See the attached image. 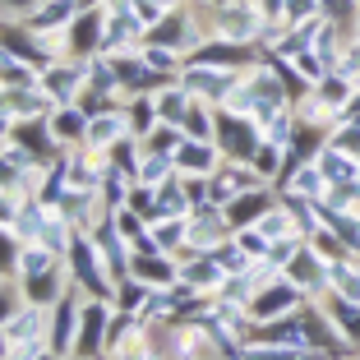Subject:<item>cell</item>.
Instances as JSON below:
<instances>
[{"instance_id": "1", "label": "cell", "mask_w": 360, "mask_h": 360, "mask_svg": "<svg viewBox=\"0 0 360 360\" xmlns=\"http://www.w3.org/2000/svg\"><path fill=\"white\" fill-rule=\"evenodd\" d=\"M203 10V28H208V37H222V42H250L259 46L264 42V10H259L255 0H231V5H217V10H208V5H199Z\"/></svg>"}, {"instance_id": "2", "label": "cell", "mask_w": 360, "mask_h": 360, "mask_svg": "<svg viewBox=\"0 0 360 360\" xmlns=\"http://www.w3.org/2000/svg\"><path fill=\"white\" fill-rule=\"evenodd\" d=\"M65 259H70V277H75V286L84 291V296H93V300H111L116 282H111V273H106L102 255H97L93 231H79L75 240H70V250H65Z\"/></svg>"}, {"instance_id": "3", "label": "cell", "mask_w": 360, "mask_h": 360, "mask_svg": "<svg viewBox=\"0 0 360 360\" xmlns=\"http://www.w3.org/2000/svg\"><path fill=\"white\" fill-rule=\"evenodd\" d=\"M305 291H300L296 282L286 273H277V277H268L264 286H259L255 296H250V305H245V314L255 319V323H268V319H282V314H296L300 305H305Z\"/></svg>"}, {"instance_id": "4", "label": "cell", "mask_w": 360, "mask_h": 360, "mask_svg": "<svg viewBox=\"0 0 360 360\" xmlns=\"http://www.w3.org/2000/svg\"><path fill=\"white\" fill-rule=\"evenodd\" d=\"M212 143L222 148V158L250 162V158H255V148L264 143V129H259V120H250V116H236V111L217 106V134H212Z\"/></svg>"}, {"instance_id": "5", "label": "cell", "mask_w": 360, "mask_h": 360, "mask_svg": "<svg viewBox=\"0 0 360 360\" xmlns=\"http://www.w3.org/2000/svg\"><path fill=\"white\" fill-rule=\"evenodd\" d=\"M19 282V291H23V300L28 305H42V309H51L56 300L75 286V277H70V259H51L46 268H37V273H28V277H14Z\"/></svg>"}, {"instance_id": "6", "label": "cell", "mask_w": 360, "mask_h": 360, "mask_svg": "<svg viewBox=\"0 0 360 360\" xmlns=\"http://www.w3.org/2000/svg\"><path fill=\"white\" fill-rule=\"evenodd\" d=\"M180 84L190 88L199 102H208V106H226V97L236 93L240 75H236V70H217V65L185 60V70H180Z\"/></svg>"}, {"instance_id": "7", "label": "cell", "mask_w": 360, "mask_h": 360, "mask_svg": "<svg viewBox=\"0 0 360 360\" xmlns=\"http://www.w3.org/2000/svg\"><path fill=\"white\" fill-rule=\"evenodd\" d=\"M116 305L111 300H93L84 296V314H79V338H75V356L84 360H102L106 356V328H111Z\"/></svg>"}, {"instance_id": "8", "label": "cell", "mask_w": 360, "mask_h": 360, "mask_svg": "<svg viewBox=\"0 0 360 360\" xmlns=\"http://www.w3.org/2000/svg\"><path fill=\"white\" fill-rule=\"evenodd\" d=\"M102 32H106V0L102 5H84L75 14V23L65 28V51L75 60H93V56H102Z\"/></svg>"}, {"instance_id": "9", "label": "cell", "mask_w": 360, "mask_h": 360, "mask_svg": "<svg viewBox=\"0 0 360 360\" xmlns=\"http://www.w3.org/2000/svg\"><path fill=\"white\" fill-rule=\"evenodd\" d=\"M226 236H231V226H226V212L217 203H199L185 217V250H194V255H212Z\"/></svg>"}, {"instance_id": "10", "label": "cell", "mask_w": 360, "mask_h": 360, "mask_svg": "<svg viewBox=\"0 0 360 360\" xmlns=\"http://www.w3.org/2000/svg\"><path fill=\"white\" fill-rule=\"evenodd\" d=\"M42 88L56 97V106H75L88 88V60H75V56H60L42 70Z\"/></svg>"}, {"instance_id": "11", "label": "cell", "mask_w": 360, "mask_h": 360, "mask_svg": "<svg viewBox=\"0 0 360 360\" xmlns=\"http://www.w3.org/2000/svg\"><path fill=\"white\" fill-rule=\"evenodd\" d=\"M282 273L291 277V282H296V286H300V291H305L309 300L328 296V259L319 255V250H314V245H309V240L300 245L296 255H291V264H286Z\"/></svg>"}, {"instance_id": "12", "label": "cell", "mask_w": 360, "mask_h": 360, "mask_svg": "<svg viewBox=\"0 0 360 360\" xmlns=\"http://www.w3.org/2000/svg\"><path fill=\"white\" fill-rule=\"evenodd\" d=\"M79 314H84V291L79 286H70L60 300L51 305V351H60V356H75V338H79Z\"/></svg>"}, {"instance_id": "13", "label": "cell", "mask_w": 360, "mask_h": 360, "mask_svg": "<svg viewBox=\"0 0 360 360\" xmlns=\"http://www.w3.org/2000/svg\"><path fill=\"white\" fill-rule=\"evenodd\" d=\"M277 194L282 199H305V203H319L328 194V176L319 171V162H300V167H286L282 180H277Z\"/></svg>"}, {"instance_id": "14", "label": "cell", "mask_w": 360, "mask_h": 360, "mask_svg": "<svg viewBox=\"0 0 360 360\" xmlns=\"http://www.w3.org/2000/svg\"><path fill=\"white\" fill-rule=\"evenodd\" d=\"M10 143H19V148H28L37 162H56L60 158V139L51 134V120L46 116H37V120H14V129H10Z\"/></svg>"}, {"instance_id": "15", "label": "cell", "mask_w": 360, "mask_h": 360, "mask_svg": "<svg viewBox=\"0 0 360 360\" xmlns=\"http://www.w3.org/2000/svg\"><path fill=\"white\" fill-rule=\"evenodd\" d=\"M277 199H282V194H277V185H255V190L236 194V199L222 208V212H226V226H231V231H240V226H255Z\"/></svg>"}, {"instance_id": "16", "label": "cell", "mask_w": 360, "mask_h": 360, "mask_svg": "<svg viewBox=\"0 0 360 360\" xmlns=\"http://www.w3.org/2000/svg\"><path fill=\"white\" fill-rule=\"evenodd\" d=\"M180 277L190 286H199L203 296H217L222 291V282H226V268L217 264V255H194V250H180Z\"/></svg>"}, {"instance_id": "17", "label": "cell", "mask_w": 360, "mask_h": 360, "mask_svg": "<svg viewBox=\"0 0 360 360\" xmlns=\"http://www.w3.org/2000/svg\"><path fill=\"white\" fill-rule=\"evenodd\" d=\"M129 277H139V282H148L153 291H162V286L180 282V259L162 255V250H153V255H129Z\"/></svg>"}, {"instance_id": "18", "label": "cell", "mask_w": 360, "mask_h": 360, "mask_svg": "<svg viewBox=\"0 0 360 360\" xmlns=\"http://www.w3.org/2000/svg\"><path fill=\"white\" fill-rule=\"evenodd\" d=\"M222 148L212 143V139H185L176 153V171L180 176H212V171L222 167Z\"/></svg>"}, {"instance_id": "19", "label": "cell", "mask_w": 360, "mask_h": 360, "mask_svg": "<svg viewBox=\"0 0 360 360\" xmlns=\"http://www.w3.org/2000/svg\"><path fill=\"white\" fill-rule=\"evenodd\" d=\"M93 240H97V255H102V264H106V273H111V282L129 277V240L116 231V222H111V217H106V222L93 231Z\"/></svg>"}, {"instance_id": "20", "label": "cell", "mask_w": 360, "mask_h": 360, "mask_svg": "<svg viewBox=\"0 0 360 360\" xmlns=\"http://www.w3.org/2000/svg\"><path fill=\"white\" fill-rule=\"evenodd\" d=\"M319 305H323V314H328V323L338 328V338L347 342L351 351L360 347V300H342V296H319Z\"/></svg>"}, {"instance_id": "21", "label": "cell", "mask_w": 360, "mask_h": 360, "mask_svg": "<svg viewBox=\"0 0 360 360\" xmlns=\"http://www.w3.org/2000/svg\"><path fill=\"white\" fill-rule=\"evenodd\" d=\"M129 134V120H125V106L120 111H102V116H88V148L93 153H111L120 139Z\"/></svg>"}, {"instance_id": "22", "label": "cell", "mask_w": 360, "mask_h": 360, "mask_svg": "<svg viewBox=\"0 0 360 360\" xmlns=\"http://www.w3.org/2000/svg\"><path fill=\"white\" fill-rule=\"evenodd\" d=\"M46 120H51V134L60 139V148H79V143L88 139V111L79 102L75 106H56Z\"/></svg>"}, {"instance_id": "23", "label": "cell", "mask_w": 360, "mask_h": 360, "mask_svg": "<svg viewBox=\"0 0 360 360\" xmlns=\"http://www.w3.org/2000/svg\"><path fill=\"white\" fill-rule=\"evenodd\" d=\"M255 226L268 236V240H296V236L305 240V231H300V222H296V208H291L286 199H277V203L264 212V217H259Z\"/></svg>"}, {"instance_id": "24", "label": "cell", "mask_w": 360, "mask_h": 360, "mask_svg": "<svg viewBox=\"0 0 360 360\" xmlns=\"http://www.w3.org/2000/svg\"><path fill=\"white\" fill-rule=\"evenodd\" d=\"M75 14H79V5L75 0H46V5H37V10L28 14V28H37V32H65L70 23H75Z\"/></svg>"}, {"instance_id": "25", "label": "cell", "mask_w": 360, "mask_h": 360, "mask_svg": "<svg viewBox=\"0 0 360 360\" xmlns=\"http://www.w3.org/2000/svg\"><path fill=\"white\" fill-rule=\"evenodd\" d=\"M194 212V199H190V190H185V176H171L167 185H158V212L153 217H190Z\"/></svg>"}, {"instance_id": "26", "label": "cell", "mask_w": 360, "mask_h": 360, "mask_svg": "<svg viewBox=\"0 0 360 360\" xmlns=\"http://www.w3.org/2000/svg\"><path fill=\"white\" fill-rule=\"evenodd\" d=\"M125 120H129V134H139V139H148L153 129H158V97L153 93H134L125 102Z\"/></svg>"}, {"instance_id": "27", "label": "cell", "mask_w": 360, "mask_h": 360, "mask_svg": "<svg viewBox=\"0 0 360 360\" xmlns=\"http://www.w3.org/2000/svg\"><path fill=\"white\" fill-rule=\"evenodd\" d=\"M153 97H158V116L171 120V125H180V120H185V111L194 106V93L180 84V79H176V84H167V88H158Z\"/></svg>"}, {"instance_id": "28", "label": "cell", "mask_w": 360, "mask_h": 360, "mask_svg": "<svg viewBox=\"0 0 360 360\" xmlns=\"http://www.w3.org/2000/svg\"><path fill=\"white\" fill-rule=\"evenodd\" d=\"M314 162H319V171L328 176V185H347V180H360V158H351V153L323 148Z\"/></svg>"}, {"instance_id": "29", "label": "cell", "mask_w": 360, "mask_h": 360, "mask_svg": "<svg viewBox=\"0 0 360 360\" xmlns=\"http://www.w3.org/2000/svg\"><path fill=\"white\" fill-rule=\"evenodd\" d=\"M328 291L342 300H360V259H338L328 264Z\"/></svg>"}, {"instance_id": "30", "label": "cell", "mask_w": 360, "mask_h": 360, "mask_svg": "<svg viewBox=\"0 0 360 360\" xmlns=\"http://www.w3.org/2000/svg\"><path fill=\"white\" fill-rule=\"evenodd\" d=\"M240 360H319L314 347H273V342H245ZM328 360V356H323Z\"/></svg>"}, {"instance_id": "31", "label": "cell", "mask_w": 360, "mask_h": 360, "mask_svg": "<svg viewBox=\"0 0 360 360\" xmlns=\"http://www.w3.org/2000/svg\"><path fill=\"white\" fill-rule=\"evenodd\" d=\"M106 162H111V171H116V176L134 180L139 176V162H143V139H139V134H125L116 148L106 153Z\"/></svg>"}, {"instance_id": "32", "label": "cell", "mask_w": 360, "mask_h": 360, "mask_svg": "<svg viewBox=\"0 0 360 360\" xmlns=\"http://www.w3.org/2000/svg\"><path fill=\"white\" fill-rule=\"evenodd\" d=\"M148 296H153V286H148V282H139V277H120L116 291H111V305H116L120 314H143Z\"/></svg>"}, {"instance_id": "33", "label": "cell", "mask_w": 360, "mask_h": 360, "mask_svg": "<svg viewBox=\"0 0 360 360\" xmlns=\"http://www.w3.org/2000/svg\"><path fill=\"white\" fill-rule=\"evenodd\" d=\"M250 167L259 171V180H264V185H277V180H282V171H286V148H277L273 139H264V143L255 148V158H250Z\"/></svg>"}, {"instance_id": "34", "label": "cell", "mask_w": 360, "mask_h": 360, "mask_svg": "<svg viewBox=\"0 0 360 360\" xmlns=\"http://www.w3.org/2000/svg\"><path fill=\"white\" fill-rule=\"evenodd\" d=\"M180 129H185V139H212V134H217V106H208V102L194 97V106L185 111Z\"/></svg>"}, {"instance_id": "35", "label": "cell", "mask_w": 360, "mask_h": 360, "mask_svg": "<svg viewBox=\"0 0 360 360\" xmlns=\"http://www.w3.org/2000/svg\"><path fill=\"white\" fill-rule=\"evenodd\" d=\"M148 231H153L162 255H180L185 250V217H153Z\"/></svg>"}, {"instance_id": "36", "label": "cell", "mask_w": 360, "mask_h": 360, "mask_svg": "<svg viewBox=\"0 0 360 360\" xmlns=\"http://www.w3.org/2000/svg\"><path fill=\"white\" fill-rule=\"evenodd\" d=\"M176 176V158H162V153H148L143 148V162H139V176H134V185H167V180Z\"/></svg>"}, {"instance_id": "37", "label": "cell", "mask_w": 360, "mask_h": 360, "mask_svg": "<svg viewBox=\"0 0 360 360\" xmlns=\"http://www.w3.org/2000/svg\"><path fill=\"white\" fill-rule=\"evenodd\" d=\"M180 143H185V129L171 125V120H158V129L143 139V148H148V153H162V158H176Z\"/></svg>"}, {"instance_id": "38", "label": "cell", "mask_w": 360, "mask_h": 360, "mask_svg": "<svg viewBox=\"0 0 360 360\" xmlns=\"http://www.w3.org/2000/svg\"><path fill=\"white\" fill-rule=\"evenodd\" d=\"M212 255H217V264L226 268V277H240V273H250V268H255V259L240 250V240H236V236H226V240L217 245Z\"/></svg>"}, {"instance_id": "39", "label": "cell", "mask_w": 360, "mask_h": 360, "mask_svg": "<svg viewBox=\"0 0 360 360\" xmlns=\"http://www.w3.org/2000/svg\"><path fill=\"white\" fill-rule=\"evenodd\" d=\"M143 60H148L158 75H171V79H180V70H185V56L171 51V46H158V42H143Z\"/></svg>"}, {"instance_id": "40", "label": "cell", "mask_w": 360, "mask_h": 360, "mask_svg": "<svg viewBox=\"0 0 360 360\" xmlns=\"http://www.w3.org/2000/svg\"><path fill=\"white\" fill-rule=\"evenodd\" d=\"M319 14L333 19L338 28H347V37H351V28H356V19H360V0H319Z\"/></svg>"}, {"instance_id": "41", "label": "cell", "mask_w": 360, "mask_h": 360, "mask_svg": "<svg viewBox=\"0 0 360 360\" xmlns=\"http://www.w3.org/2000/svg\"><path fill=\"white\" fill-rule=\"evenodd\" d=\"M328 148L360 158V120H338V125L328 129Z\"/></svg>"}, {"instance_id": "42", "label": "cell", "mask_w": 360, "mask_h": 360, "mask_svg": "<svg viewBox=\"0 0 360 360\" xmlns=\"http://www.w3.org/2000/svg\"><path fill=\"white\" fill-rule=\"evenodd\" d=\"M305 240L314 245V250H319L323 259H328V264H338V259H351V250L342 245V236L333 231V226H319V231H314V236H305Z\"/></svg>"}, {"instance_id": "43", "label": "cell", "mask_w": 360, "mask_h": 360, "mask_svg": "<svg viewBox=\"0 0 360 360\" xmlns=\"http://www.w3.org/2000/svg\"><path fill=\"white\" fill-rule=\"evenodd\" d=\"M19 250H23L19 231L0 222V277H14V268H19Z\"/></svg>"}, {"instance_id": "44", "label": "cell", "mask_w": 360, "mask_h": 360, "mask_svg": "<svg viewBox=\"0 0 360 360\" xmlns=\"http://www.w3.org/2000/svg\"><path fill=\"white\" fill-rule=\"evenodd\" d=\"M231 236L240 240V250H245L250 259H255V264H259V259H268V250H273V240H268V236L259 231V226H240V231H231Z\"/></svg>"}, {"instance_id": "45", "label": "cell", "mask_w": 360, "mask_h": 360, "mask_svg": "<svg viewBox=\"0 0 360 360\" xmlns=\"http://www.w3.org/2000/svg\"><path fill=\"white\" fill-rule=\"evenodd\" d=\"M19 309H23V291H19V282H14V277H0V328H5V323H10Z\"/></svg>"}, {"instance_id": "46", "label": "cell", "mask_w": 360, "mask_h": 360, "mask_svg": "<svg viewBox=\"0 0 360 360\" xmlns=\"http://www.w3.org/2000/svg\"><path fill=\"white\" fill-rule=\"evenodd\" d=\"M129 10H134V19L143 23V28H158L162 19H167V0H129Z\"/></svg>"}, {"instance_id": "47", "label": "cell", "mask_w": 360, "mask_h": 360, "mask_svg": "<svg viewBox=\"0 0 360 360\" xmlns=\"http://www.w3.org/2000/svg\"><path fill=\"white\" fill-rule=\"evenodd\" d=\"M333 75H342V79H351V84H360V42H356V37L342 46V60H338V70H333Z\"/></svg>"}, {"instance_id": "48", "label": "cell", "mask_w": 360, "mask_h": 360, "mask_svg": "<svg viewBox=\"0 0 360 360\" xmlns=\"http://www.w3.org/2000/svg\"><path fill=\"white\" fill-rule=\"evenodd\" d=\"M300 245H305V240H300V236H296V240H273V250H268V264H273L277 273H282V268L291 264V255H296Z\"/></svg>"}, {"instance_id": "49", "label": "cell", "mask_w": 360, "mask_h": 360, "mask_svg": "<svg viewBox=\"0 0 360 360\" xmlns=\"http://www.w3.org/2000/svg\"><path fill=\"white\" fill-rule=\"evenodd\" d=\"M37 5H46V0H0V19H28Z\"/></svg>"}, {"instance_id": "50", "label": "cell", "mask_w": 360, "mask_h": 360, "mask_svg": "<svg viewBox=\"0 0 360 360\" xmlns=\"http://www.w3.org/2000/svg\"><path fill=\"white\" fill-rule=\"evenodd\" d=\"M309 14H319V0H286V23H300Z\"/></svg>"}, {"instance_id": "51", "label": "cell", "mask_w": 360, "mask_h": 360, "mask_svg": "<svg viewBox=\"0 0 360 360\" xmlns=\"http://www.w3.org/2000/svg\"><path fill=\"white\" fill-rule=\"evenodd\" d=\"M10 351H14V342H10V333L0 328V360H10Z\"/></svg>"}, {"instance_id": "52", "label": "cell", "mask_w": 360, "mask_h": 360, "mask_svg": "<svg viewBox=\"0 0 360 360\" xmlns=\"http://www.w3.org/2000/svg\"><path fill=\"white\" fill-rule=\"evenodd\" d=\"M32 360H70V356H60V351H51V347H46L42 356H32Z\"/></svg>"}, {"instance_id": "53", "label": "cell", "mask_w": 360, "mask_h": 360, "mask_svg": "<svg viewBox=\"0 0 360 360\" xmlns=\"http://www.w3.org/2000/svg\"><path fill=\"white\" fill-rule=\"evenodd\" d=\"M194 5H208V10H217V5H231V0H194Z\"/></svg>"}, {"instance_id": "54", "label": "cell", "mask_w": 360, "mask_h": 360, "mask_svg": "<svg viewBox=\"0 0 360 360\" xmlns=\"http://www.w3.org/2000/svg\"><path fill=\"white\" fill-rule=\"evenodd\" d=\"M351 37H356V42H360V19H356V28H351Z\"/></svg>"}, {"instance_id": "55", "label": "cell", "mask_w": 360, "mask_h": 360, "mask_svg": "<svg viewBox=\"0 0 360 360\" xmlns=\"http://www.w3.org/2000/svg\"><path fill=\"white\" fill-rule=\"evenodd\" d=\"M167 5H171V10H176V5H190V0H167Z\"/></svg>"}, {"instance_id": "56", "label": "cell", "mask_w": 360, "mask_h": 360, "mask_svg": "<svg viewBox=\"0 0 360 360\" xmlns=\"http://www.w3.org/2000/svg\"><path fill=\"white\" fill-rule=\"evenodd\" d=\"M102 360H120V356H102Z\"/></svg>"}, {"instance_id": "57", "label": "cell", "mask_w": 360, "mask_h": 360, "mask_svg": "<svg viewBox=\"0 0 360 360\" xmlns=\"http://www.w3.org/2000/svg\"><path fill=\"white\" fill-rule=\"evenodd\" d=\"M70 360H84V356H70Z\"/></svg>"}, {"instance_id": "58", "label": "cell", "mask_w": 360, "mask_h": 360, "mask_svg": "<svg viewBox=\"0 0 360 360\" xmlns=\"http://www.w3.org/2000/svg\"><path fill=\"white\" fill-rule=\"evenodd\" d=\"M0 88H5V84H0Z\"/></svg>"}, {"instance_id": "59", "label": "cell", "mask_w": 360, "mask_h": 360, "mask_svg": "<svg viewBox=\"0 0 360 360\" xmlns=\"http://www.w3.org/2000/svg\"><path fill=\"white\" fill-rule=\"evenodd\" d=\"M319 360H323V356H319Z\"/></svg>"}]
</instances>
